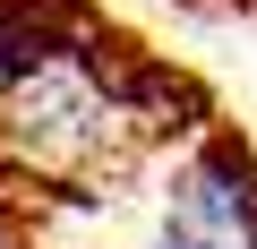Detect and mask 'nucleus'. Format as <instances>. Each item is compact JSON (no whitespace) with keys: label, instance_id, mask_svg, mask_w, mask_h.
I'll use <instances>...</instances> for the list:
<instances>
[{"label":"nucleus","instance_id":"1","mask_svg":"<svg viewBox=\"0 0 257 249\" xmlns=\"http://www.w3.org/2000/svg\"><path fill=\"white\" fill-rule=\"evenodd\" d=\"M163 249H257V181L231 146H214L180 172L172 215H163Z\"/></svg>","mask_w":257,"mask_h":249}]
</instances>
